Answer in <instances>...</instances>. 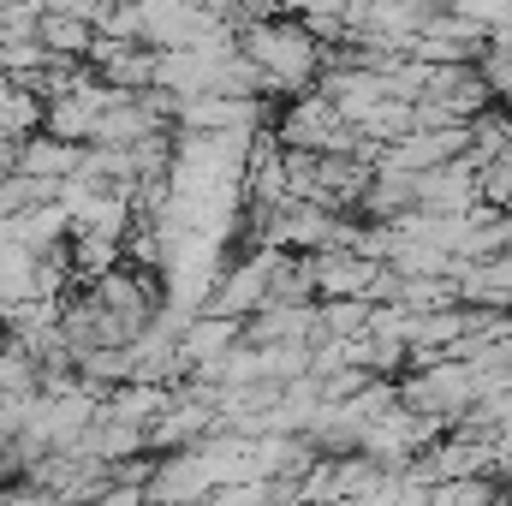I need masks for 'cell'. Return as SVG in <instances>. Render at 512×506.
Segmentation results:
<instances>
[{
  "label": "cell",
  "mask_w": 512,
  "mask_h": 506,
  "mask_svg": "<svg viewBox=\"0 0 512 506\" xmlns=\"http://www.w3.org/2000/svg\"><path fill=\"white\" fill-rule=\"evenodd\" d=\"M239 54L256 60V72L268 78V90H304L316 78V36L310 24H280V18H251L239 30Z\"/></svg>",
  "instance_id": "obj_1"
},
{
  "label": "cell",
  "mask_w": 512,
  "mask_h": 506,
  "mask_svg": "<svg viewBox=\"0 0 512 506\" xmlns=\"http://www.w3.org/2000/svg\"><path fill=\"white\" fill-rule=\"evenodd\" d=\"M274 262H280V251H251L245 262L221 268L215 298H209V316H227V322H251V316H262L268 298H274Z\"/></svg>",
  "instance_id": "obj_2"
}]
</instances>
